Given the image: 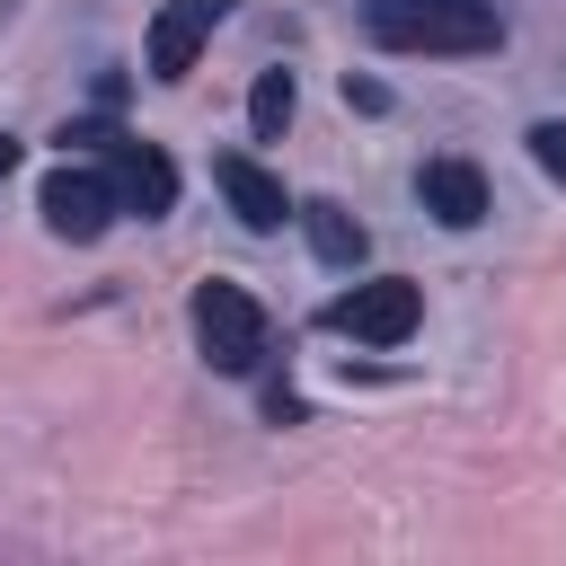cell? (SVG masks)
<instances>
[{"label": "cell", "instance_id": "1", "mask_svg": "<svg viewBox=\"0 0 566 566\" xmlns=\"http://www.w3.org/2000/svg\"><path fill=\"white\" fill-rule=\"evenodd\" d=\"M371 35L389 53H486L495 9H442V0H371Z\"/></svg>", "mask_w": 566, "mask_h": 566}, {"label": "cell", "instance_id": "2", "mask_svg": "<svg viewBox=\"0 0 566 566\" xmlns=\"http://www.w3.org/2000/svg\"><path fill=\"white\" fill-rule=\"evenodd\" d=\"M195 345L212 371H256L265 354V310L239 283H195Z\"/></svg>", "mask_w": 566, "mask_h": 566}, {"label": "cell", "instance_id": "3", "mask_svg": "<svg viewBox=\"0 0 566 566\" xmlns=\"http://www.w3.org/2000/svg\"><path fill=\"white\" fill-rule=\"evenodd\" d=\"M416 318H424V292L407 274H380V283H354V292L327 301V327L354 336V345H407Z\"/></svg>", "mask_w": 566, "mask_h": 566}, {"label": "cell", "instance_id": "4", "mask_svg": "<svg viewBox=\"0 0 566 566\" xmlns=\"http://www.w3.org/2000/svg\"><path fill=\"white\" fill-rule=\"evenodd\" d=\"M35 203H44V221H53L62 239H97V230L124 212V203H115V177H88V168H53Z\"/></svg>", "mask_w": 566, "mask_h": 566}, {"label": "cell", "instance_id": "5", "mask_svg": "<svg viewBox=\"0 0 566 566\" xmlns=\"http://www.w3.org/2000/svg\"><path fill=\"white\" fill-rule=\"evenodd\" d=\"M221 9H230V0H168V9L150 18V80H186L195 53H203V35L221 27Z\"/></svg>", "mask_w": 566, "mask_h": 566}, {"label": "cell", "instance_id": "6", "mask_svg": "<svg viewBox=\"0 0 566 566\" xmlns=\"http://www.w3.org/2000/svg\"><path fill=\"white\" fill-rule=\"evenodd\" d=\"M115 203L124 212H142V221H159L168 203H177V168H168V150H150V142H115Z\"/></svg>", "mask_w": 566, "mask_h": 566}, {"label": "cell", "instance_id": "7", "mask_svg": "<svg viewBox=\"0 0 566 566\" xmlns=\"http://www.w3.org/2000/svg\"><path fill=\"white\" fill-rule=\"evenodd\" d=\"M212 186L230 195V212H239L248 230H283V212H292V203H283V177L256 168L248 150H221V159H212Z\"/></svg>", "mask_w": 566, "mask_h": 566}, {"label": "cell", "instance_id": "8", "mask_svg": "<svg viewBox=\"0 0 566 566\" xmlns=\"http://www.w3.org/2000/svg\"><path fill=\"white\" fill-rule=\"evenodd\" d=\"M416 203H424L442 230H469V221H486V177H478L469 159H424V168H416Z\"/></svg>", "mask_w": 566, "mask_h": 566}, {"label": "cell", "instance_id": "9", "mask_svg": "<svg viewBox=\"0 0 566 566\" xmlns=\"http://www.w3.org/2000/svg\"><path fill=\"white\" fill-rule=\"evenodd\" d=\"M301 230H310V248H318L327 265H363V248H371V230H363L345 203H301Z\"/></svg>", "mask_w": 566, "mask_h": 566}, {"label": "cell", "instance_id": "10", "mask_svg": "<svg viewBox=\"0 0 566 566\" xmlns=\"http://www.w3.org/2000/svg\"><path fill=\"white\" fill-rule=\"evenodd\" d=\"M248 124H256V142H274V133L292 124V71H256V88H248Z\"/></svg>", "mask_w": 566, "mask_h": 566}, {"label": "cell", "instance_id": "11", "mask_svg": "<svg viewBox=\"0 0 566 566\" xmlns=\"http://www.w3.org/2000/svg\"><path fill=\"white\" fill-rule=\"evenodd\" d=\"M531 159H539V168L566 186V124H557V115H548V124H531Z\"/></svg>", "mask_w": 566, "mask_h": 566}, {"label": "cell", "instance_id": "12", "mask_svg": "<svg viewBox=\"0 0 566 566\" xmlns=\"http://www.w3.org/2000/svg\"><path fill=\"white\" fill-rule=\"evenodd\" d=\"M9 168H18V142H9V133H0V177H9Z\"/></svg>", "mask_w": 566, "mask_h": 566}, {"label": "cell", "instance_id": "13", "mask_svg": "<svg viewBox=\"0 0 566 566\" xmlns=\"http://www.w3.org/2000/svg\"><path fill=\"white\" fill-rule=\"evenodd\" d=\"M442 9H486V0H442Z\"/></svg>", "mask_w": 566, "mask_h": 566}]
</instances>
